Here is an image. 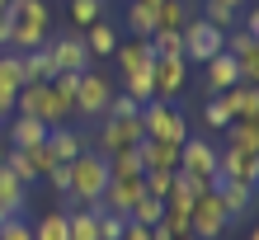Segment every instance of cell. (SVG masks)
<instances>
[{"label": "cell", "mask_w": 259, "mask_h": 240, "mask_svg": "<svg viewBox=\"0 0 259 240\" xmlns=\"http://www.w3.org/2000/svg\"><path fill=\"white\" fill-rule=\"evenodd\" d=\"M5 19H10V33H5L10 52H33L52 38V5L48 0H5Z\"/></svg>", "instance_id": "cell-1"}, {"label": "cell", "mask_w": 259, "mask_h": 240, "mask_svg": "<svg viewBox=\"0 0 259 240\" xmlns=\"http://www.w3.org/2000/svg\"><path fill=\"white\" fill-rule=\"evenodd\" d=\"M14 113L38 118V123H48V127H66L75 118V99L62 94L52 80H42V85H24L19 94H14Z\"/></svg>", "instance_id": "cell-2"}, {"label": "cell", "mask_w": 259, "mask_h": 240, "mask_svg": "<svg viewBox=\"0 0 259 240\" xmlns=\"http://www.w3.org/2000/svg\"><path fill=\"white\" fill-rule=\"evenodd\" d=\"M71 184H66V198H75L80 207L90 203H99L104 198V188H109V160H104L99 151H80L71 165Z\"/></svg>", "instance_id": "cell-3"}, {"label": "cell", "mask_w": 259, "mask_h": 240, "mask_svg": "<svg viewBox=\"0 0 259 240\" xmlns=\"http://www.w3.org/2000/svg\"><path fill=\"white\" fill-rule=\"evenodd\" d=\"M142 141H146L142 113H137V118H99V123H95V146H90V151L113 156V151H137Z\"/></svg>", "instance_id": "cell-4"}, {"label": "cell", "mask_w": 259, "mask_h": 240, "mask_svg": "<svg viewBox=\"0 0 259 240\" xmlns=\"http://www.w3.org/2000/svg\"><path fill=\"white\" fill-rule=\"evenodd\" d=\"M142 132L146 137H156V141H184L189 132H184V109L170 99H151L142 104Z\"/></svg>", "instance_id": "cell-5"}, {"label": "cell", "mask_w": 259, "mask_h": 240, "mask_svg": "<svg viewBox=\"0 0 259 240\" xmlns=\"http://www.w3.org/2000/svg\"><path fill=\"white\" fill-rule=\"evenodd\" d=\"M226 226H231V217H226V207H222V198L212 188L203 193V198H193V207H189V235H198V240H222Z\"/></svg>", "instance_id": "cell-6"}, {"label": "cell", "mask_w": 259, "mask_h": 240, "mask_svg": "<svg viewBox=\"0 0 259 240\" xmlns=\"http://www.w3.org/2000/svg\"><path fill=\"white\" fill-rule=\"evenodd\" d=\"M109 99H113L109 76H99V71H80V85H75V118L99 123V118L109 113Z\"/></svg>", "instance_id": "cell-7"}, {"label": "cell", "mask_w": 259, "mask_h": 240, "mask_svg": "<svg viewBox=\"0 0 259 240\" xmlns=\"http://www.w3.org/2000/svg\"><path fill=\"white\" fill-rule=\"evenodd\" d=\"M179 38H184V62H212V57L222 52V42H226V33L222 28H212L207 19H189L184 28H179Z\"/></svg>", "instance_id": "cell-8"}, {"label": "cell", "mask_w": 259, "mask_h": 240, "mask_svg": "<svg viewBox=\"0 0 259 240\" xmlns=\"http://www.w3.org/2000/svg\"><path fill=\"white\" fill-rule=\"evenodd\" d=\"M151 85H156V99H179L189 89V62L184 57H156L151 62Z\"/></svg>", "instance_id": "cell-9"}, {"label": "cell", "mask_w": 259, "mask_h": 240, "mask_svg": "<svg viewBox=\"0 0 259 240\" xmlns=\"http://www.w3.org/2000/svg\"><path fill=\"white\" fill-rule=\"evenodd\" d=\"M217 179H236V184H254L259 179V151H240V146H222L217 151V174H212V184Z\"/></svg>", "instance_id": "cell-10"}, {"label": "cell", "mask_w": 259, "mask_h": 240, "mask_svg": "<svg viewBox=\"0 0 259 240\" xmlns=\"http://www.w3.org/2000/svg\"><path fill=\"white\" fill-rule=\"evenodd\" d=\"M179 170L212 179V174H217V146H212L207 137H184V141H179Z\"/></svg>", "instance_id": "cell-11"}, {"label": "cell", "mask_w": 259, "mask_h": 240, "mask_svg": "<svg viewBox=\"0 0 259 240\" xmlns=\"http://www.w3.org/2000/svg\"><path fill=\"white\" fill-rule=\"evenodd\" d=\"M48 57H52L57 71H90V52H85V38L80 33L48 38Z\"/></svg>", "instance_id": "cell-12"}, {"label": "cell", "mask_w": 259, "mask_h": 240, "mask_svg": "<svg viewBox=\"0 0 259 240\" xmlns=\"http://www.w3.org/2000/svg\"><path fill=\"white\" fill-rule=\"evenodd\" d=\"M42 141H48V123L24 118V113H10V118H5V146L28 151V146H42Z\"/></svg>", "instance_id": "cell-13"}, {"label": "cell", "mask_w": 259, "mask_h": 240, "mask_svg": "<svg viewBox=\"0 0 259 240\" xmlns=\"http://www.w3.org/2000/svg\"><path fill=\"white\" fill-rule=\"evenodd\" d=\"M203 85H207V94H212V99L226 94L231 85H240V66H236V57H231V52H217L212 62H203Z\"/></svg>", "instance_id": "cell-14"}, {"label": "cell", "mask_w": 259, "mask_h": 240, "mask_svg": "<svg viewBox=\"0 0 259 240\" xmlns=\"http://www.w3.org/2000/svg\"><path fill=\"white\" fill-rule=\"evenodd\" d=\"M42 146L52 151L57 165H71L80 151H90V137H85V132H75V127L66 123V127H48V141H42Z\"/></svg>", "instance_id": "cell-15"}, {"label": "cell", "mask_w": 259, "mask_h": 240, "mask_svg": "<svg viewBox=\"0 0 259 240\" xmlns=\"http://www.w3.org/2000/svg\"><path fill=\"white\" fill-rule=\"evenodd\" d=\"M137 160H142V174L146 170H179V141H156V137H146L142 146H137Z\"/></svg>", "instance_id": "cell-16"}, {"label": "cell", "mask_w": 259, "mask_h": 240, "mask_svg": "<svg viewBox=\"0 0 259 240\" xmlns=\"http://www.w3.org/2000/svg\"><path fill=\"white\" fill-rule=\"evenodd\" d=\"M212 193L222 198V207H226V217H245L250 207H254V184H236V179H217L212 184Z\"/></svg>", "instance_id": "cell-17"}, {"label": "cell", "mask_w": 259, "mask_h": 240, "mask_svg": "<svg viewBox=\"0 0 259 240\" xmlns=\"http://www.w3.org/2000/svg\"><path fill=\"white\" fill-rule=\"evenodd\" d=\"M226 104V113H231V123H254L259 118V89L254 85H231L226 94H217Z\"/></svg>", "instance_id": "cell-18"}, {"label": "cell", "mask_w": 259, "mask_h": 240, "mask_svg": "<svg viewBox=\"0 0 259 240\" xmlns=\"http://www.w3.org/2000/svg\"><path fill=\"white\" fill-rule=\"evenodd\" d=\"M24 89V71H19V52H0V109L14 113V94Z\"/></svg>", "instance_id": "cell-19"}, {"label": "cell", "mask_w": 259, "mask_h": 240, "mask_svg": "<svg viewBox=\"0 0 259 240\" xmlns=\"http://www.w3.org/2000/svg\"><path fill=\"white\" fill-rule=\"evenodd\" d=\"M113 57H118V71H146L151 62H156V52H151V42L146 38H132V42H118L113 47Z\"/></svg>", "instance_id": "cell-20"}, {"label": "cell", "mask_w": 259, "mask_h": 240, "mask_svg": "<svg viewBox=\"0 0 259 240\" xmlns=\"http://www.w3.org/2000/svg\"><path fill=\"white\" fill-rule=\"evenodd\" d=\"M19 71H24V85L52 80L57 66H52V57H48V42H42V47H33V52H19Z\"/></svg>", "instance_id": "cell-21"}, {"label": "cell", "mask_w": 259, "mask_h": 240, "mask_svg": "<svg viewBox=\"0 0 259 240\" xmlns=\"http://www.w3.org/2000/svg\"><path fill=\"white\" fill-rule=\"evenodd\" d=\"M80 38H85L90 62H95V57H113V47H118V33H113V24H109V19H99V24L80 28Z\"/></svg>", "instance_id": "cell-22"}, {"label": "cell", "mask_w": 259, "mask_h": 240, "mask_svg": "<svg viewBox=\"0 0 259 240\" xmlns=\"http://www.w3.org/2000/svg\"><path fill=\"white\" fill-rule=\"evenodd\" d=\"M24 203H28V184L14 179L5 165H0V207H5L10 217H24Z\"/></svg>", "instance_id": "cell-23"}, {"label": "cell", "mask_w": 259, "mask_h": 240, "mask_svg": "<svg viewBox=\"0 0 259 240\" xmlns=\"http://www.w3.org/2000/svg\"><path fill=\"white\" fill-rule=\"evenodd\" d=\"M189 19H193V5H189V0H160V5H156V28L179 33Z\"/></svg>", "instance_id": "cell-24"}, {"label": "cell", "mask_w": 259, "mask_h": 240, "mask_svg": "<svg viewBox=\"0 0 259 240\" xmlns=\"http://www.w3.org/2000/svg\"><path fill=\"white\" fill-rule=\"evenodd\" d=\"M127 28H132V38H151V33H156V5L127 0Z\"/></svg>", "instance_id": "cell-25"}, {"label": "cell", "mask_w": 259, "mask_h": 240, "mask_svg": "<svg viewBox=\"0 0 259 240\" xmlns=\"http://www.w3.org/2000/svg\"><path fill=\"white\" fill-rule=\"evenodd\" d=\"M66 231H71V212L66 207H52V212L33 226V240H66Z\"/></svg>", "instance_id": "cell-26"}, {"label": "cell", "mask_w": 259, "mask_h": 240, "mask_svg": "<svg viewBox=\"0 0 259 240\" xmlns=\"http://www.w3.org/2000/svg\"><path fill=\"white\" fill-rule=\"evenodd\" d=\"M123 94H127L132 104H151V99H156V85H151V66H146V71H127V76H123Z\"/></svg>", "instance_id": "cell-27"}, {"label": "cell", "mask_w": 259, "mask_h": 240, "mask_svg": "<svg viewBox=\"0 0 259 240\" xmlns=\"http://www.w3.org/2000/svg\"><path fill=\"white\" fill-rule=\"evenodd\" d=\"M198 19H207L212 28H222V33H231V28L240 24V10L222 5V0H203V14H198Z\"/></svg>", "instance_id": "cell-28"}, {"label": "cell", "mask_w": 259, "mask_h": 240, "mask_svg": "<svg viewBox=\"0 0 259 240\" xmlns=\"http://www.w3.org/2000/svg\"><path fill=\"white\" fill-rule=\"evenodd\" d=\"M160 212H165V198H151V193H142V198L132 203L127 221H137V226H156V221H160Z\"/></svg>", "instance_id": "cell-29"}, {"label": "cell", "mask_w": 259, "mask_h": 240, "mask_svg": "<svg viewBox=\"0 0 259 240\" xmlns=\"http://www.w3.org/2000/svg\"><path fill=\"white\" fill-rule=\"evenodd\" d=\"M226 146L259 151V118H254V123H231V127H226Z\"/></svg>", "instance_id": "cell-30"}, {"label": "cell", "mask_w": 259, "mask_h": 240, "mask_svg": "<svg viewBox=\"0 0 259 240\" xmlns=\"http://www.w3.org/2000/svg\"><path fill=\"white\" fill-rule=\"evenodd\" d=\"M66 240H99V221H95V212H90V207L71 212V231H66Z\"/></svg>", "instance_id": "cell-31"}, {"label": "cell", "mask_w": 259, "mask_h": 240, "mask_svg": "<svg viewBox=\"0 0 259 240\" xmlns=\"http://www.w3.org/2000/svg\"><path fill=\"white\" fill-rule=\"evenodd\" d=\"M104 19V0H71V24L75 28H90Z\"/></svg>", "instance_id": "cell-32"}, {"label": "cell", "mask_w": 259, "mask_h": 240, "mask_svg": "<svg viewBox=\"0 0 259 240\" xmlns=\"http://www.w3.org/2000/svg\"><path fill=\"white\" fill-rule=\"evenodd\" d=\"M146 42H151V52H156V57H184V38L170 33V28H156Z\"/></svg>", "instance_id": "cell-33"}, {"label": "cell", "mask_w": 259, "mask_h": 240, "mask_svg": "<svg viewBox=\"0 0 259 240\" xmlns=\"http://www.w3.org/2000/svg\"><path fill=\"white\" fill-rule=\"evenodd\" d=\"M104 160H109V179L142 174V160H137V151H113V156H104Z\"/></svg>", "instance_id": "cell-34"}, {"label": "cell", "mask_w": 259, "mask_h": 240, "mask_svg": "<svg viewBox=\"0 0 259 240\" xmlns=\"http://www.w3.org/2000/svg\"><path fill=\"white\" fill-rule=\"evenodd\" d=\"M203 127H212V132H226V127H231V113H226V104H222V99H207V109H203Z\"/></svg>", "instance_id": "cell-35"}, {"label": "cell", "mask_w": 259, "mask_h": 240, "mask_svg": "<svg viewBox=\"0 0 259 240\" xmlns=\"http://www.w3.org/2000/svg\"><path fill=\"white\" fill-rule=\"evenodd\" d=\"M0 240H33V226L24 217H5L0 221Z\"/></svg>", "instance_id": "cell-36"}, {"label": "cell", "mask_w": 259, "mask_h": 240, "mask_svg": "<svg viewBox=\"0 0 259 240\" xmlns=\"http://www.w3.org/2000/svg\"><path fill=\"white\" fill-rule=\"evenodd\" d=\"M28 160H33V170H38V179H42V174H48V170H52V165H57V160H52V151H48V146H28Z\"/></svg>", "instance_id": "cell-37"}, {"label": "cell", "mask_w": 259, "mask_h": 240, "mask_svg": "<svg viewBox=\"0 0 259 240\" xmlns=\"http://www.w3.org/2000/svg\"><path fill=\"white\" fill-rule=\"evenodd\" d=\"M42 179H52V188H57V193L66 198V184H71V170H66V165H52V170L42 174Z\"/></svg>", "instance_id": "cell-38"}, {"label": "cell", "mask_w": 259, "mask_h": 240, "mask_svg": "<svg viewBox=\"0 0 259 240\" xmlns=\"http://www.w3.org/2000/svg\"><path fill=\"white\" fill-rule=\"evenodd\" d=\"M222 5H231V10H250V0H222Z\"/></svg>", "instance_id": "cell-39"}, {"label": "cell", "mask_w": 259, "mask_h": 240, "mask_svg": "<svg viewBox=\"0 0 259 240\" xmlns=\"http://www.w3.org/2000/svg\"><path fill=\"white\" fill-rule=\"evenodd\" d=\"M5 156H10V146H5V137H0V165H5Z\"/></svg>", "instance_id": "cell-40"}, {"label": "cell", "mask_w": 259, "mask_h": 240, "mask_svg": "<svg viewBox=\"0 0 259 240\" xmlns=\"http://www.w3.org/2000/svg\"><path fill=\"white\" fill-rule=\"evenodd\" d=\"M170 240H198V235H189V231H184V235H170Z\"/></svg>", "instance_id": "cell-41"}, {"label": "cell", "mask_w": 259, "mask_h": 240, "mask_svg": "<svg viewBox=\"0 0 259 240\" xmlns=\"http://www.w3.org/2000/svg\"><path fill=\"white\" fill-rule=\"evenodd\" d=\"M5 217H10V212H5V207H0V221H5Z\"/></svg>", "instance_id": "cell-42"}, {"label": "cell", "mask_w": 259, "mask_h": 240, "mask_svg": "<svg viewBox=\"0 0 259 240\" xmlns=\"http://www.w3.org/2000/svg\"><path fill=\"white\" fill-rule=\"evenodd\" d=\"M5 118H10V113H5V109H0V123H5Z\"/></svg>", "instance_id": "cell-43"}, {"label": "cell", "mask_w": 259, "mask_h": 240, "mask_svg": "<svg viewBox=\"0 0 259 240\" xmlns=\"http://www.w3.org/2000/svg\"><path fill=\"white\" fill-rule=\"evenodd\" d=\"M146 5H160V0H146Z\"/></svg>", "instance_id": "cell-44"}]
</instances>
